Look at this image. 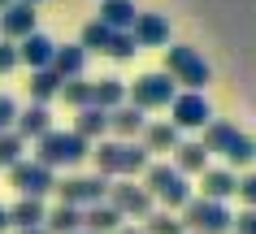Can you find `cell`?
<instances>
[{"label":"cell","instance_id":"obj_25","mask_svg":"<svg viewBox=\"0 0 256 234\" xmlns=\"http://www.w3.org/2000/svg\"><path fill=\"white\" fill-rule=\"evenodd\" d=\"M44 230H48V234H82V208H70V204L48 208Z\"/></svg>","mask_w":256,"mask_h":234},{"label":"cell","instance_id":"obj_23","mask_svg":"<svg viewBox=\"0 0 256 234\" xmlns=\"http://www.w3.org/2000/svg\"><path fill=\"white\" fill-rule=\"evenodd\" d=\"M122 104H126V83L122 78H100V83H92V109L113 113Z\"/></svg>","mask_w":256,"mask_h":234},{"label":"cell","instance_id":"obj_35","mask_svg":"<svg viewBox=\"0 0 256 234\" xmlns=\"http://www.w3.org/2000/svg\"><path fill=\"white\" fill-rule=\"evenodd\" d=\"M239 200H248V208H256V174L239 178Z\"/></svg>","mask_w":256,"mask_h":234},{"label":"cell","instance_id":"obj_1","mask_svg":"<svg viewBox=\"0 0 256 234\" xmlns=\"http://www.w3.org/2000/svg\"><path fill=\"white\" fill-rule=\"evenodd\" d=\"M92 161L100 169V178H135L152 165L144 143H122V139H100L92 148Z\"/></svg>","mask_w":256,"mask_h":234},{"label":"cell","instance_id":"obj_24","mask_svg":"<svg viewBox=\"0 0 256 234\" xmlns=\"http://www.w3.org/2000/svg\"><path fill=\"white\" fill-rule=\"evenodd\" d=\"M44 221H48L44 200H18V204L9 208V226H18V230H40Z\"/></svg>","mask_w":256,"mask_h":234},{"label":"cell","instance_id":"obj_33","mask_svg":"<svg viewBox=\"0 0 256 234\" xmlns=\"http://www.w3.org/2000/svg\"><path fill=\"white\" fill-rule=\"evenodd\" d=\"M14 122H18V104L9 96H0V135L4 130H14Z\"/></svg>","mask_w":256,"mask_h":234},{"label":"cell","instance_id":"obj_14","mask_svg":"<svg viewBox=\"0 0 256 234\" xmlns=\"http://www.w3.org/2000/svg\"><path fill=\"white\" fill-rule=\"evenodd\" d=\"M52 56H56V43L44 30H35V35H26L18 43V65H30V74L35 69H52Z\"/></svg>","mask_w":256,"mask_h":234},{"label":"cell","instance_id":"obj_12","mask_svg":"<svg viewBox=\"0 0 256 234\" xmlns=\"http://www.w3.org/2000/svg\"><path fill=\"white\" fill-rule=\"evenodd\" d=\"M35 22H40L35 4H26V0H14V4H9V9L0 13V39L22 43L26 35H35Z\"/></svg>","mask_w":256,"mask_h":234},{"label":"cell","instance_id":"obj_19","mask_svg":"<svg viewBox=\"0 0 256 234\" xmlns=\"http://www.w3.org/2000/svg\"><path fill=\"white\" fill-rule=\"evenodd\" d=\"M122 221H126V217H122L118 208L96 204V208H87V213H82V234H118Z\"/></svg>","mask_w":256,"mask_h":234},{"label":"cell","instance_id":"obj_11","mask_svg":"<svg viewBox=\"0 0 256 234\" xmlns=\"http://www.w3.org/2000/svg\"><path fill=\"white\" fill-rule=\"evenodd\" d=\"M9 178H14V187L22 191V200H44L48 191H56V174L48 165H40L35 156H30V161L22 156V161L9 169Z\"/></svg>","mask_w":256,"mask_h":234},{"label":"cell","instance_id":"obj_21","mask_svg":"<svg viewBox=\"0 0 256 234\" xmlns=\"http://www.w3.org/2000/svg\"><path fill=\"white\" fill-rule=\"evenodd\" d=\"M74 135L87 139V143H100L108 135V113L104 109H78L74 113Z\"/></svg>","mask_w":256,"mask_h":234},{"label":"cell","instance_id":"obj_29","mask_svg":"<svg viewBox=\"0 0 256 234\" xmlns=\"http://www.w3.org/2000/svg\"><path fill=\"white\" fill-rule=\"evenodd\" d=\"M108 39H113V30H108L104 22H100V17H96V22H87V26H82L78 48H82V52H104V48H108Z\"/></svg>","mask_w":256,"mask_h":234},{"label":"cell","instance_id":"obj_18","mask_svg":"<svg viewBox=\"0 0 256 234\" xmlns=\"http://www.w3.org/2000/svg\"><path fill=\"white\" fill-rule=\"evenodd\" d=\"M82 69H87V52H82L78 43H56V56H52V74L61 83L70 78H82Z\"/></svg>","mask_w":256,"mask_h":234},{"label":"cell","instance_id":"obj_17","mask_svg":"<svg viewBox=\"0 0 256 234\" xmlns=\"http://www.w3.org/2000/svg\"><path fill=\"white\" fill-rule=\"evenodd\" d=\"M48 130H52V113L44 109V104H26V109L18 113V122H14L18 139H44Z\"/></svg>","mask_w":256,"mask_h":234},{"label":"cell","instance_id":"obj_27","mask_svg":"<svg viewBox=\"0 0 256 234\" xmlns=\"http://www.w3.org/2000/svg\"><path fill=\"white\" fill-rule=\"evenodd\" d=\"M26 91H30V104H44V109H48V100L61 96V78H56L52 69H35L30 83H26Z\"/></svg>","mask_w":256,"mask_h":234},{"label":"cell","instance_id":"obj_15","mask_svg":"<svg viewBox=\"0 0 256 234\" xmlns=\"http://www.w3.org/2000/svg\"><path fill=\"white\" fill-rule=\"evenodd\" d=\"M230 195H239V174L234 169H204L200 174V200H213V204H226Z\"/></svg>","mask_w":256,"mask_h":234},{"label":"cell","instance_id":"obj_3","mask_svg":"<svg viewBox=\"0 0 256 234\" xmlns=\"http://www.w3.org/2000/svg\"><path fill=\"white\" fill-rule=\"evenodd\" d=\"M161 74H170L182 91H204V87L213 83L208 61H204L191 43H170V48H165V69H161Z\"/></svg>","mask_w":256,"mask_h":234},{"label":"cell","instance_id":"obj_22","mask_svg":"<svg viewBox=\"0 0 256 234\" xmlns=\"http://www.w3.org/2000/svg\"><path fill=\"white\" fill-rule=\"evenodd\" d=\"M178 143H182V130L178 126H170V122H148L144 126V148H148V156L152 152H174Z\"/></svg>","mask_w":256,"mask_h":234},{"label":"cell","instance_id":"obj_37","mask_svg":"<svg viewBox=\"0 0 256 234\" xmlns=\"http://www.w3.org/2000/svg\"><path fill=\"white\" fill-rule=\"evenodd\" d=\"M4 230H9V208L0 204V234H4Z\"/></svg>","mask_w":256,"mask_h":234},{"label":"cell","instance_id":"obj_2","mask_svg":"<svg viewBox=\"0 0 256 234\" xmlns=\"http://www.w3.org/2000/svg\"><path fill=\"white\" fill-rule=\"evenodd\" d=\"M200 148L208 152V156H213V152H217V156H226V165H230V169H234V165H252V161H256V143H252V139L243 135L239 126L217 122V117L204 126Z\"/></svg>","mask_w":256,"mask_h":234},{"label":"cell","instance_id":"obj_40","mask_svg":"<svg viewBox=\"0 0 256 234\" xmlns=\"http://www.w3.org/2000/svg\"><path fill=\"white\" fill-rule=\"evenodd\" d=\"M9 4H14V0H0V13H4V9H9Z\"/></svg>","mask_w":256,"mask_h":234},{"label":"cell","instance_id":"obj_20","mask_svg":"<svg viewBox=\"0 0 256 234\" xmlns=\"http://www.w3.org/2000/svg\"><path fill=\"white\" fill-rule=\"evenodd\" d=\"M135 0H100V22H104L108 30H130L135 26Z\"/></svg>","mask_w":256,"mask_h":234},{"label":"cell","instance_id":"obj_6","mask_svg":"<svg viewBox=\"0 0 256 234\" xmlns=\"http://www.w3.org/2000/svg\"><path fill=\"white\" fill-rule=\"evenodd\" d=\"M144 191H148L156 204H165V213H170V208H182L191 200L187 178H182L174 165H165V161H156V165L144 169Z\"/></svg>","mask_w":256,"mask_h":234},{"label":"cell","instance_id":"obj_4","mask_svg":"<svg viewBox=\"0 0 256 234\" xmlns=\"http://www.w3.org/2000/svg\"><path fill=\"white\" fill-rule=\"evenodd\" d=\"M82 156H92V143L78 139L74 130H48L44 139H35V161L48 169H61V165H78Z\"/></svg>","mask_w":256,"mask_h":234},{"label":"cell","instance_id":"obj_7","mask_svg":"<svg viewBox=\"0 0 256 234\" xmlns=\"http://www.w3.org/2000/svg\"><path fill=\"white\" fill-rule=\"evenodd\" d=\"M178 96V83L161 69H152V74H139L135 83L126 87V104H135L139 113H152V109H170Z\"/></svg>","mask_w":256,"mask_h":234},{"label":"cell","instance_id":"obj_9","mask_svg":"<svg viewBox=\"0 0 256 234\" xmlns=\"http://www.w3.org/2000/svg\"><path fill=\"white\" fill-rule=\"evenodd\" d=\"M56 195H61V204L70 208H96L108 200V178H100V174H87V178H61L56 182Z\"/></svg>","mask_w":256,"mask_h":234},{"label":"cell","instance_id":"obj_13","mask_svg":"<svg viewBox=\"0 0 256 234\" xmlns=\"http://www.w3.org/2000/svg\"><path fill=\"white\" fill-rule=\"evenodd\" d=\"M130 35H135V48H170V17L165 13H139Z\"/></svg>","mask_w":256,"mask_h":234},{"label":"cell","instance_id":"obj_32","mask_svg":"<svg viewBox=\"0 0 256 234\" xmlns=\"http://www.w3.org/2000/svg\"><path fill=\"white\" fill-rule=\"evenodd\" d=\"M139 48H135V35L130 30H113V39H108V48H104V56H113V61H130Z\"/></svg>","mask_w":256,"mask_h":234},{"label":"cell","instance_id":"obj_5","mask_svg":"<svg viewBox=\"0 0 256 234\" xmlns=\"http://www.w3.org/2000/svg\"><path fill=\"white\" fill-rule=\"evenodd\" d=\"M182 230L187 234H230L234 230V213L226 204H213V200H200V195H191L187 204H182Z\"/></svg>","mask_w":256,"mask_h":234},{"label":"cell","instance_id":"obj_39","mask_svg":"<svg viewBox=\"0 0 256 234\" xmlns=\"http://www.w3.org/2000/svg\"><path fill=\"white\" fill-rule=\"evenodd\" d=\"M18 234H48V230H44V226H40V230H18Z\"/></svg>","mask_w":256,"mask_h":234},{"label":"cell","instance_id":"obj_28","mask_svg":"<svg viewBox=\"0 0 256 234\" xmlns=\"http://www.w3.org/2000/svg\"><path fill=\"white\" fill-rule=\"evenodd\" d=\"M56 100H66L74 113L92 109V83H87V78H70V83H61V96H56Z\"/></svg>","mask_w":256,"mask_h":234},{"label":"cell","instance_id":"obj_10","mask_svg":"<svg viewBox=\"0 0 256 234\" xmlns=\"http://www.w3.org/2000/svg\"><path fill=\"white\" fill-rule=\"evenodd\" d=\"M213 122V104L204 91H178L174 104H170V126L178 130H204V126Z\"/></svg>","mask_w":256,"mask_h":234},{"label":"cell","instance_id":"obj_38","mask_svg":"<svg viewBox=\"0 0 256 234\" xmlns=\"http://www.w3.org/2000/svg\"><path fill=\"white\" fill-rule=\"evenodd\" d=\"M118 234H144V230H139V226H122Z\"/></svg>","mask_w":256,"mask_h":234},{"label":"cell","instance_id":"obj_31","mask_svg":"<svg viewBox=\"0 0 256 234\" xmlns=\"http://www.w3.org/2000/svg\"><path fill=\"white\" fill-rule=\"evenodd\" d=\"M22 148H26V139H18L14 130H4L0 135V169H14L22 161Z\"/></svg>","mask_w":256,"mask_h":234},{"label":"cell","instance_id":"obj_36","mask_svg":"<svg viewBox=\"0 0 256 234\" xmlns=\"http://www.w3.org/2000/svg\"><path fill=\"white\" fill-rule=\"evenodd\" d=\"M234 226H239V234H256V208L239 213V217H234Z\"/></svg>","mask_w":256,"mask_h":234},{"label":"cell","instance_id":"obj_8","mask_svg":"<svg viewBox=\"0 0 256 234\" xmlns=\"http://www.w3.org/2000/svg\"><path fill=\"white\" fill-rule=\"evenodd\" d=\"M108 208H118L122 217H152L156 213V200H152L144 187H139L135 178H122V182H108V200H104Z\"/></svg>","mask_w":256,"mask_h":234},{"label":"cell","instance_id":"obj_16","mask_svg":"<svg viewBox=\"0 0 256 234\" xmlns=\"http://www.w3.org/2000/svg\"><path fill=\"white\" fill-rule=\"evenodd\" d=\"M144 126H148V117H144L135 104H122V109L108 113V135L122 139V143H135V139L144 135Z\"/></svg>","mask_w":256,"mask_h":234},{"label":"cell","instance_id":"obj_30","mask_svg":"<svg viewBox=\"0 0 256 234\" xmlns=\"http://www.w3.org/2000/svg\"><path fill=\"white\" fill-rule=\"evenodd\" d=\"M139 230H144V234H187V230H182V221H178L174 213H152V217H144Z\"/></svg>","mask_w":256,"mask_h":234},{"label":"cell","instance_id":"obj_34","mask_svg":"<svg viewBox=\"0 0 256 234\" xmlns=\"http://www.w3.org/2000/svg\"><path fill=\"white\" fill-rule=\"evenodd\" d=\"M9 69H18V43L0 39V74H9Z\"/></svg>","mask_w":256,"mask_h":234},{"label":"cell","instance_id":"obj_26","mask_svg":"<svg viewBox=\"0 0 256 234\" xmlns=\"http://www.w3.org/2000/svg\"><path fill=\"white\" fill-rule=\"evenodd\" d=\"M174 169L182 174V178H187V174L200 178L204 169H208V152H204L200 143H178V148H174Z\"/></svg>","mask_w":256,"mask_h":234},{"label":"cell","instance_id":"obj_41","mask_svg":"<svg viewBox=\"0 0 256 234\" xmlns=\"http://www.w3.org/2000/svg\"><path fill=\"white\" fill-rule=\"evenodd\" d=\"M26 4H40V0H26Z\"/></svg>","mask_w":256,"mask_h":234}]
</instances>
